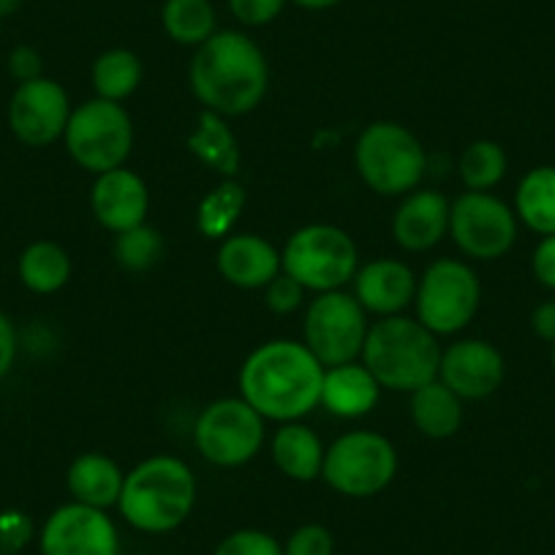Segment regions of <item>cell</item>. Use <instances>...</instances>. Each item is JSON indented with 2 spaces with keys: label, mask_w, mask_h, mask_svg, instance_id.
Instances as JSON below:
<instances>
[{
  "label": "cell",
  "mask_w": 555,
  "mask_h": 555,
  "mask_svg": "<svg viewBox=\"0 0 555 555\" xmlns=\"http://www.w3.org/2000/svg\"><path fill=\"white\" fill-rule=\"evenodd\" d=\"M324 365L306 344L289 338L267 340L240 367V398L264 420L300 423L322 403Z\"/></svg>",
  "instance_id": "1"
},
{
  "label": "cell",
  "mask_w": 555,
  "mask_h": 555,
  "mask_svg": "<svg viewBox=\"0 0 555 555\" xmlns=\"http://www.w3.org/2000/svg\"><path fill=\"white\" fill-rule=\"evenodd\" d=\"M189 82L196 101L221 117H240L261 104L270 85V66L243 30H216L194 50Z\"/></svg>",
  "instance_id": "2"
},
{
  "label": "cell",
  "mask_w": 555,
  "mask_h": 555,
  "mask_svg": "<svg viewBox=\"0 0 555 555\" xmlns=\"http://www.w3.org/2000/svg\"><path fill=\"white\" fill-rule=\"evenodd\" d=\"M196 506V477L180 457L153 455L133 466L122 482V520L142 533H169L183 526Z\"/></svg>",
  "instance_id": "3"
},
{
  "label": "cell",
  "mask_w": 555,
  "mask_h": 555,
  "mask_svg": "<svg viewBox=\"0 0 555 555\" xmlns=\"http://www.w3.org/2000/svg\"><path fill=\"white\" fill-rule=\"evenodd\" d=\"M360 360L382 389L414 392L439 378L441 346L423 322L400 313L371 324Z\"/></svg>",
  "instance_id": "4"
},
{
  "label": "cell",
  "mask_w": 555,
  "mask_h": 555,
  "mask_svg": "<svg viewBox=\"0 0 555 555\" xmlns=\"http://www.w3.org/2000/svg\"><path fill=\"white\" fill-rule=\"evenodd\" d=\"M354 167L371 191L403 196L423 183L428 156L409 128L392 120H376L357 139Z\"/></svg>",
  "instance_id": "5"
},
{
  "label": "cell",
  "mask_w": 555,
  "mask_h": 555,
  "mask_svg": "<svg viewBox=\"0 0 555 555\" xmlns=\"http://www.w3.org/2000/svg\"><path fill=\"white\" fill-rule=\"evenodd\" d=\"M281 270L306 292H338L354 281L360 254L349 232L333 223H308L286 240L281 250Z\"/></svg>",
  "instance_id": "6"
},
{
  "label": "cell",
  "mask_w": 555,
  "mask_h": 555,
  "mask_svg": "<svg viewBox=\"0 0 555 555\" xmlns=\"http://www.w3.org/2000/svg\"><path fill=\"white\" fill-rule=\"evenodd\" d=\"M74 164L93 175L126 167L133 151V122L126 106L117 101L90 99L72 112L63 133Z\"/></svg>",
  "instance_id": "7"
},
{
  "label": "cell",
  "mask_w": 555,
  "mask_h": 555,
  "mask_svg": "<svg viewBox=\"0 0 555 555\" xmlns=\"http://www.w3.org/2000/svg\"><path fill=\"white\" fill-rule=\"evenodd\" d=\"M398 474L392 441L373 430H351L324 452L322 479L340 495L371 499L387 490Z\"/></svg>",
  "instance_id": "8"
},
{
  "label": "cell",
  "mask_w": 555,
  "mask_h": 555,
  "mask_svg": "<svg viewBox=\"0 0 555 555\" xmlns=\"http://www.w3.org/2000/svg\"><path fill=\"white\" fill-rule=\"evenodd\" d=\"M482 302L479 278L466 261L439 259L416 281V322L434 335H455L474 322Z\"/></svg>",
  "instance_id": "9"
},
{
  "label": "cell",
  "mask_w": 555,
  "mask_h": 555,
  "mask_svg": "<svg viewBox=\"0 0 555 555\" xmlns=\"http://www.w3.org/2000/svg\"><path fill=\"white\" fill-rule=\"evenodd\" d=\"M194 444L212 466H245L264 444V416L245 398L212 400L196 416Z\"/></svg>",
  "instance_id": "10"
},
{
  "label": "cell",
  "mask_w": 555,
  "mask_h": 555,
  "mask_svg": "<svg viewBox=\"0 0 555 555\" xmlns=\"http://www.w3.org/2000/svg\"><path fill=\"white\" fill-rule=\"evenodd\" d=\"M367 313L354 295L324 292L308 306L302 322V344L324 367L357 362L367 338Z\"/></svg>",
  "instance_id": "11"
},
{
  "label": "cell",
  "mask_w": 555,
  "mask_h": 555,
  "mask_svg": "<svg viewBox=\"0 0 555 555\" xmlns=\"http://www.w3.org/2000/svg\"><path fill=\"white\" fill-rule=\"evenodd\" d=\"M450 234L472 259H501L517 240V216L490 191H466L452 202Z\"/></svg>",
  "instance_id": "12"
},
{
  "label": "cell",
  "mask_w": 555,
  "mask_h": 555,
  "mask_svg": "<svg viewBox=\"0 0 555 555\" xmlns=\"http://www.w3.org/2000/svg\"><path fill=\"white\" fill-rule=\"evenodd\" d=\"M66 88L50 77L30 79L14 88L9 101V128L28 147H47L63 139L72 117Z\"/></svg>",
  "instance_id": "13"
},
{
  "label": "cell",
  "mask_w": 555,
  "mask_h": 555,
  "mask_svg": "<svg viewBox=\"0 0 555 555\" xmlns=\"http://www.w3.org/2000/svg\"><path fill=\"white\" fill-rule=\"evenodd\" d=\"M39 550L41 555H120V533L104 509L72 501L47 517Z\"/></svg>",
  "instance_id": "14"
},
{
  "label": "cell",
  "mask_w": 555,
  "mask_h": 555,
  "mask_svg": "<svg viewBox=\"0 0 555 555\" xmlns=\"http://www.w3.org/2000/svg\"><path fill=\"white\" fill-rule=\"evenodd\" d=\"M504 357L488 340L466 338L441 349L439 382L461 400L490 398L504 382Z\"/></svg>",
  "instance_id": "15"
},
{
  "label": "cell",
  "mask_w": 555,
  "mask_h": 555,
  "mask_svg": "<svg viewBox=\"0 0 555 555\" xmlns=\"http://www.w3.org/2000/svg\"><path fill=\"white\" fill-rule=\"evenodd\" d=\"M90 207H93L95 221L106 232L122 234L145 223L147 210H151V191L145 180L131 169H112V172L95 175Z\"/></svg>",
  "instance_id": "16"
},
{
  "label": "cell",
  "mask_w": 555,
  "mask_h": 555,
  "mask_svg": "<svg viewBox=\"0 0 555 555\" xmlns=\"http://www.w3.org/2000/svg\"><path fill=\"white\" fill-rule=\"evenodd\" d=\"M416 278L405 261L376 259L360 267L354 275V297L365 313L400 317L414 302Z\"/></svg>",
  "instance_id": "17"
},
{
  "label": "cell",
  "mask_w": 555,
  "mask_h": 555,
  "mask_svg": "<svg viewBox=\"0 0 555 555\" xmlns=\"http://www.w3.org/2000/svg\"><path fill=\"white\" fill-rule=\"evenodd\" d=\"M450 199L439 191H414L405 194L392 218L395 243L411 254L436 248L450 234Z\"/></svg>",
  "instance_id": "18"
},
{
  "label": "cell",
  "mask_w": 555,
  "mask_h": 555,
  "mask_svg": "<svg viewBox=\"0 0 555 555\" xmlns=\"http://www.w3.org/2000/svg\"><path fill=\"white\" fill-rule=\"evenodd\" d=\"M218 272L237 289H264L281 272V250L259 234H229L216 256Z\"/></svg>",
  "instance_id": "19"
},
{
  "label": "cell",
  "mask_w": 555,
  "mask_h": 555,
  "mask_svg": "<svg viewBox=\"0 0 555 555\" xmlns=\"http://www.w3.org/2000/svg\"><path fill=\"white\" fill-rule=\"evenodd\" d=\"M382 398V384L373 378L362 362H346V365L324 367L322 403L324 409L340 420H360L371 414Z\"/></svg>",
  "instance_id": "20"
},
{
  "label": "cell",
  "mask_w": 555,
  "mask_h": 555,
  "mask_svg": "<svg viewBox=\"0 0 555 555\" xmlns=\"http://www.w3.org/2000/svg\"><path fill=\"white\" fill-rule=\"evenodd\" d=\"M122 482H126V474L120 472L112 457L101 455V452H85L77 461L68 466L66 485L68 493L77 504L95 506V509H109L117 506L122 493Z\"/></svg>",
  "instance_id": "21"
},
{
  "label": "cell",
  "mask_w": 555,
  "mask_h": 555,
  "mask_svg": "<svg viewBox=\"0 0 555 555\" xmlns=\"http://www.w3.org/2000/svg\"><path fill=\"white\" fill-rule=\"evenodd\" d=\"M327 447L302 423H284L272 439V463L284 477L295 482H313L322 477Z\"/></svg>",
  "instance_id": "22"
},
{
  "label": "cell",
  "mask_w": 555,
  "mask_h": 555,
  "mask_svg": "<svg viewBox=\"0 0 555 555\" xmlns=\"http://www.w3.org/2000/svg\"><path fill=\"white\" fill-rule=\"evenodd\" d=\"M411 423L428 439H452L463 425V400L436 378L411 392Z\"/></svg>",
  "instance_id": "23"
},
{
  "label": "cell",
  "mask_w": 555,
  "mask_h": 555,
  "mask_svg": "<svg viewBox=\"0 0 555 555\" xmlns=\"http://www.w3.org/2000/svg\"><path fill=\"white\" fill-rule=\"evenodd\" d=\"M189 151L194 153L205 167L223 175V178H234V175H237V137H234L232 128L227 126V117L216 115V112H202L199 122H196V128L189 137Z\"/></svg>",
  "instance_id": "24"
},
{
  "label": "cell",
  "mask_w": 555,
  "mask_h": 555,
  "mask_svg": "<svg viewBox=\"0 0 555 555\" xmlns=\"http://www.w3.org/2000/svg\"><path fill=\"white\" fill-rule=\"evenodd\" d=\"M17 275L25 289H30L34 295H55L72 278V259H68L66 248L52 240H39L20 254Z\"/></svg>",
  "instance_id": "25"
},
{
  "label": "cell",
  "mask_w": 555,
  "mask_h": 555,
  "mask_svg": "<svg viewBox=\"0 0 555 555\" xmlns=\"http://www.w3.org/2000/svg\"><path fill=\"white\" fill-rule=\"evenodd\" d=\"M515 216L542 237L555 234V167H537L520 180Z\"/></svg>",
  "instance_id": "26"
},
{
  "label": "cell",
  "mask_w": 555,
  "mask_h": 555,
  "mask_svg": "<svg viewBox=\"0 0 555 555\" xmlns=\"http://www.w3.org/2000/svg\"><path fill=\"white\" fill-rule=\"evenodd\" d=\"M164 34L183 47H199L218 30L216 7L210 0H164Z\"/></svg>",
  "instance_id": "27"
},
{
  "label": "cell",
  "mask_w": 555,
  "mask_h": 555,
  "mask_svg": "<svg viewBox=\"0 0 555 555\" xmlns=\"http://www.w3.org/2000/svg\"><path fill=\"white\" fill-rule=\"evenodd\" d=\"M142 74H145V68H142L137 52L126 50V47L101 52L93 63L95 95L122 104V101L137 93V88L142 85Z\"/></svg>",
  "instance_id": "28"
},
{
  "label": "cell",
  "mask_w": 555,
  "mask_h": 555,
  "mask_svg": "<svg viewBox=\"0 0 555 555\" xmlns=\"http://www.w3.org/2000/svg\"><path fill=\"white\" fill-rule=\"evenodd\" d=\"M245 207V189L234 178H227L205 194L196 210V227L207 240H223L232 234Z\"/></svg>",
  "instance_id": "29"
},
{
  "label": "cell",
  "mask_w": 555,
  "mask_h": 555,
  "mask_svg": "<svg viewBox=\"0 0 555 555\" xmlns=\"http://www.w3.org/2000/svg\"><path fill=\"white\" fill-rule=\"evenodd\" d=\"M506 153L493 139H477L461 156V180L468 191H490L504 180Z\"/></svg>",
  "instance_id": "30"
},
{
  "label": "cell",
  "mask_w": 555,
  "mask_h": 555,
  "mask_svg": "<svg viewBox=\"0 0 555 555\" xmlns=\"http://www.w3.org/2000/svg\"><path fill=\"white\" fill-rule=\"evenodd\" d=\"M112 254H115V261L120 270L147 272L162 261L164 237L158 229L142 223V227H133L128 232L117 234Z\"/></svg>",
  "instance_id": "31"
},
{
  "label": "cell",
  "mask_w": 555,
  "mask_h": 555,
  "mask_svg": "<svg viewBox=\"0 0 555 555\" xmlns=\"http://www.w3.org/2000/svg\"><path fill=\"white\" fill-rule=\"evenodd\" d=\"M212 555H284V544L259 528H240L223 537Z\"/></svg>",
  "instance_id": "32"
},
{
  "label": "cell",
  "mask_w": 555,
  "mask_h": 555,
  "mask_svg": "<svg viewBox=\"0 0 555 555\" xmlns=\"http://www.w3.org/2000/svg\"><path fill=\"white\" fill-rule=\"evenodd\" d=\"M264 302L272 313L278 317H289V313L300 311V306L306 302V289L297 284L295 278L286 275L284 270L272 278L270 284L264 286Z\"/></svg>",
  "instance_id": "33"
},
{
  "label": "cell",
  "mask_w": 555,
  "mask_h": 555,
  "mask_svg": "<svg viewBox=\"0 0 555 555\" xmlns=\"http://www.w3.org/2000/svg\"><path fill=\"white\" fill-rule=\"evenodd\" d=\"M335 539L322 522H306L286 539L284 555H333Z\"/></svg>",
  "instance_id": "34"
},
{
  "label": "cell",
  "mask_w": 555,
  "mask_h": 555,
  "mask_svg": "<svg viewBox=\"0 0 555 555\" xmlns=\"http://www.w3.org/2000/svg\"><path fill=\"white\" fill-rule=\"evenodd\" d=\"M289 0H229V12L240 25L248 28H264L275 23Z\"/></svg>",
  "instance_id": "35"
},
{
  "label": "cell",
  "mask_w": 555,
  "mask_h": 555,
  "mask_svg": "<svg viewBox=\"0 0 555 555\" xmlns=\"http://www.w3.org/2000/svg\"><path fill=\"white\" fill-rule=\"evenodd\" d=\"M41 68H44V63H41V55L36 47L20 44V47H14L12 55H9V74L17 79V85L44 77V74H41Z\"/></svg>",
  "instance_id": "36"
},
{
  "label": "cell",
  "mask_w": 555,
  "mask_h": 555,
  "mask_svg": "<svg viewBox=\"0 0 555 555\" xmlns=\"http://www.w3.org/2000/svg\"><path fill=\"white\" fill-rule=\"evenodd\" d=\"M531 270L533 278H537L544 289L555 292V234H547V237L539 240L531 256Z\"/></svg>",
  "instance_id": "37"
},
{
  "label": "cell",
  "mask_w": 555,
  "mask_h": 555,
  "mask_svg": "<svg viewBox=\"0 0 555 555\" xmlns=\"http://www.w3.org/2000/svg\"><path fill=\"white\" fill-rule=\"evenodd\" d=\"M30 539V520L17 512H9V515H0V544L14 553V550L23 547Z\"/></svg>",
  "instance_id": "38"
},
{
  "label": "cell",
  "mask_w": 555,
  "mask_h": 555,
  "mask_svg": "<svg viewBox=\"0 0 555 555\" xmlns=\"http://www.w3.org/2000/svg\"><path fill=\"white\" fill-rule=\"evenodd\" d=\"M14 360H17V330H14L12 319L0 311V378L12 371Z\"/></svg>",
  "instance_id": "39"
},
{
  "label": "cell",
  "mask_w": 555,
  "mask_h": 555,
  "mask_svg": "<svg viewBox=\"0 0 555 555\" xmlns=\"http://www.w3.org/2000/svg\"><path fill=\"white\" fill-rule=\"evenodd\" d=\"M531 327L539 338L547 340V344H555V300H547L533 308Z\"/></svg>",
  "instance_id": "40"
},
{
  "label": "cell",
  "mask_w": 555,
  "mask_h": 555,
  "mask_svg": "<svg viewBox=\"0 0 555 555\" xmlns=\"http://www.w3.org/2000/svg\"><path fill=\"white\" fill-rule=\"evenodd\" d=\"M292 3H297L300 9H308V12H324V9L338 7L340 0H292Z\"/></svg>",
  "instance_id": "41"
},
{
  "label": "cell",
  "mask_w": 555,
  "mask_h": 555,
  "mask_svg": "<svg viewBox=\"0 0 555 555\" xmlns=\"http://www.w3.org/2000/svg\"><path fill=\"white\" fill-rule=\"evenodd\" d=\"M20 3H23V0H0V20L12 17L20 9Z\"/></svg>",
  "instance_id": "42"
},
{
  "label": "cell",
  "mask_w": 555,
  "mask_h": 555,
  "mask_svg": "<svg viewBox=\"0 0 555 555\" xmlns=\"http://www.w3.org/2000/svg\"><path fill=\"white\" fill-rule=\"evenodd\" d=\"M553 371H555V344H553Z\"/></svg>",
  "instance_id": "43"
},
{
  "label": "cell",
  "mask_w": 555,
  "mask_h": 555,
  "mask_svg": "<svg viewBox=\"0 0 555 555\" xmlns=\"http://www.w3.org/2000/svg\"><path fill=\"white\" fill-rule=\"evenodd\" d=\"M0 23H3V20H0Z\"/></svg>",
  "instance_id": "44"
}]
</instances>
